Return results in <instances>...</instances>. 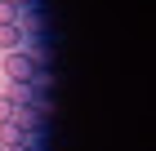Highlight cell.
<instances>
[{"instance_id":"1","label":"cell","mask_w":156,"mask_h":151,"mask_svg":"<svg viewBox=\"0 0 156 151\" xmlns=\"http://www.w3.org/2000/svg\"><path fill=\"white\" fill-rule=\"evenodd\" d=\"M31 71H36V62H31V53H23V49H9V58H5V76L18 84L31 80Z\"/></svg>"},{"instance_id":"2","label":"cell","mask_w":156,"mask_h":151,"mask_svg":"<svg viewBox=\"0 0 156 151\" xmlns=\"http://www.w3.org/2000/svg\"><path fill=\"white\" fill-rule=\"evenodd\" d=\"M23 45V27L18 22H0V49H18Z\"/></svg>"},{"instance_id":"3","label":"cell","mask_w":156,"mask_h":151,"mask_svg":"<svg viewBox=\"0 0 156 151\" xmlns=\"http://www.w3.org/2000/svg\"><path fill=\"white\" fill-rule=\"evenodd\" d=\"M0 22H18V0H0Z\"/></svg>"},{"instance_id":"4","label":"cell","mask_w":156,"mask_h":151,"mask_svg":"<svg viewBox=\"0 0 156 151\" xmlns=\"http://www.w3.org/2000/svg\"><path fill=\"white\" fill-rule=\"evenodd\" d=\"M13 111H18V107H13V98H0V125H5V120H13Z\"/></svg>"},{"instance_id":"5","label":"cell","mask_w":156,"mask_h":151,"mask_svg":"<svg viewBox=\"0 0 156 151\" xmlns=\"http://www.w3.org/2000/svg\"><path fill=\"white\" fill-rule=\"evenodd\" d=\"M0 151H5V147H0Z\"/></svg>"}]
</instances>
